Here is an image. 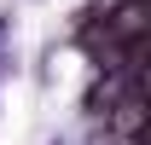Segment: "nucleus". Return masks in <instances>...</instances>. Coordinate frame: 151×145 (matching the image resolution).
Returning a JSON list of instances; mask_svg holds the SVG:
<instances>
[{
  "mask_svg": "<svg viewBox=\"0 0 151 145\" xmlns=\"http://www.w3.org/2000/svg\"><path fill=\"white\" fill-rule=\"evenodd\" d=\"M139 116H145V87H128V105L116 110V128H122V134H134V128H139Z\"/></svg>",
  "mask_w": 151,
  "mask_h": 145,
  "instance_id": "nucleus-1",
  "label": "nucleus"
}]
</instances>
